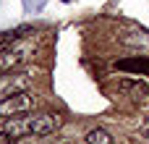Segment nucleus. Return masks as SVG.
Here are the masks:
<instances>
[{
	"mask_svg": "<svg viewBox=\"0 0 149 144\" xmlns=\"http://www.w3.org/2000/svg\"><path fill=\"white\" fill-rule=\"evenodd\" d=\"M29 73H5L0 76V97L16 94V92H26L29 89Z\"/></svg>",
	"mask_w": 149,
	"mask_h": 144,
	"instance_id": "obj_4",
	"label": "nucleus"
},
{
	"mask_svg": "<svg viewBox=\"0 0 149 144\" xmlns=\"http://www.w3.org/2000/svg\"><path fill=\"white\" fill-rule=\"evenodd\" d=\"M0 144H13V136L5 134V131H0Z\"/></svg>",
	"mask_w": 149,
	"mask_h": 144,
	"instance_id": "obj_8",
	"label": "nucleus"
},
{
	"mask_svg": "<svg viewBox=\"0 0 149 144\" xmlns=\"http://www.w3.org/2000/svg\"><path fill=\"white\" fill-rule=\"evenodd\" d=\"M63 123L60 115H52V113H42V115H13L5 121L3 131L10 134L13 139H24V136H47L52 131H58Z\"/></svg>",
	"mask_w": 149,
	"mask_h": 144,
	"instance_id": "obj_1",
	"label": "nucleus"
},
{
	"mask_svg": "<svg viewBox=\"0 0 149 144\" xmlns=\"http://www.w3.org/2000/svg\"><path fill=\"white\" fill-rule=\"evenodd\" d=\"M34 110V94L26 89V92H16V94H8V97H0V115L3 118H13V115H24Z\"/></svg>",
	"mask_w": 149,
	"mask_h": 144,
	"instance_id": "obj_3",
	"label": "nucleus"
},
{
	"mask_svg": "<svg viewBox=\"0 0 149 144\" xmlns=\"http://www.w3.org/2000/svg\"><path fill=\"white\" fill-rule=\"evenodd\" d=\"M118 92H123L126 97H131L136 102H144L149 97V87L144 81H139V79H120L118 81Z\"/></svg>",
	"mask_w": 149,
	"mask_h": 144,
	"instance_id": "obj_5",
	"label": "nucleus"
},
{
	"mask_svg": "<svg viewBox=\"0 0 149 144\" xmlns=\"http://www.w3.org/2000/svg\"><path fill=\"white\" fill-rule=\"evenodd\" d=\"M63 3H71V0H63Z\"/></svg>",
	"mask_w": 149,
	"mask_h": 144,
	"instance_id": "obj_9",
	"label": "nucleus"
},
{
	"mask_svg": "<svg viewBox=\"0 0 149 144\" xmlns=\"http://www.w3.org/2000/svg\"><path fill=\"white\" fill-rule=\"evenodd\" d=\"M34 50H37L34 39H24V37L16 39V42H10V45H5V47H0V71L18 68L21 63H26L34 55Z\"/></svg>",
	"mask_w": 149,
	"mask_h": 144,
	"instance_id": "obj_2",
	"label": "nucleus"
},
{
	"mask_svg": "<svg viewBox=\"0 0 149 144\" xmlns=\"http://www.w3.org/2000/svg\"><path fill=\"white\" fill-rule=\"evenodd\" d=\"M86 144H113V136L105 129H92L86 134Z\"/></svg>",
	"mask_w": 149,
	"mask_h": 144,
	"instance_id": "obj_7",
	"label": "nucleus"
},
{
	"mask_svg": "<svg viewBox=\"0 0 149 144\" xmlns=\"http://www.w3.org/2000/svg\"><path fill=\"white\" fill-rule=\"evenodd\" d=\"M118 71H134V73H149V58H126L115 63Z\"/></svg>",
	"mask_w": 149,
	"mask_h": 144,
	"instance_id": "obj_6",
	"label": "nucleus"
}]
</instances>
